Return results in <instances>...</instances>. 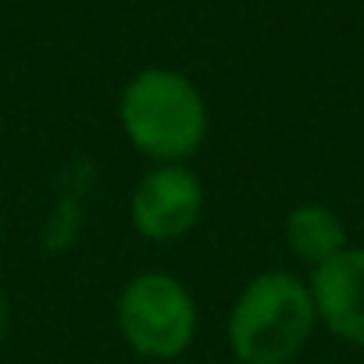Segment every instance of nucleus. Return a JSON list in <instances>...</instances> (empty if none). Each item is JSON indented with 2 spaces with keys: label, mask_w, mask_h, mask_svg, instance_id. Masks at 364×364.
I'll use <instances>...</instances> for the list:
<instances>
[{
  "label": "nucleus",
  "mask_w": 364,
  "mask_h": 364,
  "mask_svg": "<svg viewBox=\"0 0 364 364\" xmlns=\"http://www.w3.org/2000/svg\"><path fill=\"white\" fill-rule=\"evenodd\" d=\"M0 247H4V200H0Z\"/></svg>",
  "instance_id": "nucleus-8"
},
{
  "label": "nucleus",
  "mask_w": 364,
  "mask_h": 364,
  "mask_svg": "<svg viewBox=\"0 0 364 364\" xmlns=\"http://www.w3.org/2000/svg\"><path fill=\"white\" fill-rule=\"evenodd\" d=\"M282 236H286V247L293 250V257L304 261L311 272L350 247L346 222L339 218V211H332L328 204H318V200L296 204L286 215Z\"/></svg>",
  "instance_id": "nucleus-6"
},
{
  "label": "nucleus",
  "mask_w": 364,
  "mask_h": 364,
  "mask_svg": "<svg viewBox=\"0 0 364 364\" xmlns=\"http://www.w3.org/2000/svg\"><path fill=\"white\" fill-rule=\"evenodd\" d=\"M8 332H11V296H8L4 286H0V346H4Z\"/></svg>",
  "instance_id": "nucleus-7"
},
{
  "label": "nucleus",
  "mask_w": 364,
  "mask_h": 364,
  "mask_svg": "<svg viewBox=\"0 0 364 364\" xmlns=\"http://www.w3.org/2000/svg\"><path fill=\"white\" fill-rule=\"evenodd\" d=\"M208 208L204 178L190 164H150L129 190V225L146 243L186 240Z\"/></svg>",
  "instance_id": "nucleus-4"
},
{
  "label": "nucleus",
  "mask_w": 364,
  "mask_h": 364,
  "mask_svg": "<svg viewBox=\"0 0 364 364\" xmlns=\"http://www.w3.org/2000/svg\"><path fill=\"white\" fill-rule=\"evenodd\" d=\"M0 143H4V107H0Z\"/></svg>",
  "instance_id": "nucleus-9"
},
{
  "label": "nucleus",
  "mask_w": 364,
  "mask_h": 364,
  "mask_svg": "<svg viewBox=\"0 0 364 364\" xmlns=\"http://www.w3.org/2000/svg\"><path fill=\"white\" fill-rule=\"evenodd\" d=\"M122 343L143 360H175L200 332V304L193 289L164 268H146L125 279L114 300Z\"/></svg>",
  "instance_id": "nucleus-3"
},
{
  "label": "nucleus",
  "mask_w": 364,
  "mask_h": 364,
  "mask_svg": "<svg viewBox=\"0 0 364 364\" xmlns=\"http://www.w3.org/2000/svg\"><path fill=\"white\" fill-rule=\"evenodd\" d=\"M318 325L339 343L364 350V247H346L307 275Z\"/></svg>",
  "instance_id": "nucleus-5"
},
{
  "label": "nucleus",
  "mask_w": 364,
  "mask_h": 364,
  "mask_svg": "<svg viewBox=\"0 0 364 364\" xmlns=\"http://www.w3.org/2000/svg\"><path fill=\"white\" fill-rule=\"evenodd\" d=\"M118 125L150 164H190L208 143L211 107L186 72L150 65L122 86Z\"/></svg>",
  "instance_id": "nucleus-1"
},
{
  "label": "nucleus",
  "mask_w": 364,
  "mask_h": 364,
  "mask_svg": "<svg viewBox=\"0 0 364 364\" xmlns=\"http://www.w3.org/2000/svg\"><path fill=\"white\" fill-rule=\"evenodd\" d=\"M318 311L307 279L268 268L250 275L225 318V339L236 364H293L314 339Z\"/></svg>",
  "instance_id": "nucleus-2"
}]
</instances>
